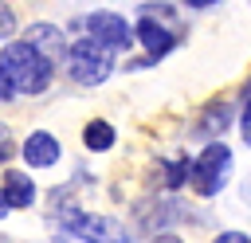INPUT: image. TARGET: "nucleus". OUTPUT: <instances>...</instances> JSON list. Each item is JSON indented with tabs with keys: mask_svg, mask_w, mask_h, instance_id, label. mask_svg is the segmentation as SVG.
<instances>
[{
	"mask_svg": "<svg viewBox=\"0 0 251 243\" xmlns=\"http://www.w3.org/2000/svg\"><path fill=\"white\" fill-rule=\"evenodd\" d=\"M51 71L55 67L43 55H35L27 43H8L0 51V74L8 78V86L16 94H39V90H47Z\"/></svg>",
	"mask_w": 251,
	"mask_h": 243,
	"instance_id": "f257e3e1",
	"label": "nucleus"
},
{
	"mask_svg": "<svg viewBox=\"0 0 251 243\" xmlns=\"http://www.w3.org/2000/svg\"><path fill=\"white\" fill-rule=\"evenodd\" d=\"M141 16H145V20H137V39H141V47L149 51V63H153V59H165V55L176 47V39H180L176 12H173L169 4H145Z\"/></svg>",
	"mask_w": 251,
	"mask_h": 243,
	"instance_id": "f03ea898",
	"label": "nucleus"
},
{
	"mask_svg": "<svg viewBox=\"0 0 251 243\" xmlns=\"http://www.w3.org/2000/svg\"><path fill=\"white\" fill-rule=\"evenodd\" d=\"M59 223L78 235L82 243H133L129 227H122V219L114 216H90L82 208H59Z\"/></svg>",
	"mask_w": 251,
	"mask_h": 243,
	"instance_id": "7ed1b4c3",
	"label": "nucleus"
},
{
	"mask_svg": "<svg viewBox=\"0 0 251 243\" xmlns=\"http://www.w3.org/2000/svg\"><path fill=\"white\" fill-rule=\"evenodd\" d=\"M67 67H71V78H75V82H82V86H98V82L110 78L114 59H110V51H106L102 43H94V39H78V43L67 47Z\"/></svg>",
	"mask_w": 251,
	"mask_h": 243,
	"instance_id": "20e7f679",
	"label": "nucleus"
},
{
	"mask_svg": "<svg viewBox=\"0 0 251 243\" xmlns=\"http://www.w3.org/2000/svg\"><path fill=\"white\" fill-rule=\"evenodd\" d=\"M227 176H231V149L227 145H208L196 161H192V172H188V180H192V188L200 192V196H216L224 184H227Z\"/></svg>",
	"mask_w": 251,
	"mask_h": 243,
	"instance_id": "39448f33",
	"label": "nucleus"
},
{
	"mask_svg": "<svg viewBox=\"0 0 251 243\" xmlns=\"http://www.w3.org/2000/svg\"><path fill=\"white\" fill-rule=\"evenodd\" d=\"M86 39L102 43L106 51H126L133 43V31L118 12H90L86 16Z\"/></svg>",
	"mask_w": 251,
	"mask_h": 243,
	"instance_id": "423d86ee",
	"label": "nucleus"
},
{
	"mask_svg": "<svg viewBox=\"0 0 251 243\" xmlns=\"http://www.w3.org/2000/svg\"><path fill=\"white\" fill-rule=\"evenodd\" d=\"M24 43H27L35 55H43L51 67L59 63V55H67V39H63V31H59L55 24H31L27 35H24Z\"/></svg>",
	"mask_w": 251,
	"mask_h": 243,
	"instance_id": "0eeeda50",
	"label": "nucleus"
},
{
	"mask_svg": "<svg viewBox=\"0 0 251 243\" xmlns=\"http://www.w3.org/2000/svg\"><path fill=\"white\" fill-rule=\"evenodd\" d=\"M24 161L31 165V169H47V165H55L59 161V141L51 137V133H43V129H35V133H27V141H24Z\"/></svg>",
	"mask_w": 251,
	"mask_h": 243,
	"instance_id": "6e6552de",
	"label": "nucleus"
},
{
	"mask_svg": "<svg viewBox=\"0 0 251 243\" xmlns=\"http://www.w3.org/2000/svg\"><path fill=\"white\" fill-rule=\"evenodd\" d=\"M0 196H4L8 208H27V204L35 200V184H31V176H24V172H8Z\"/></svg>",
	"mask_w": 251,
	"mask_h": 243,
	"instance_id": "1a4fd4ad",
	"label": "nucleus"
},
{
	"mask_svg": "<svg viewBox=\"0 0 251 243\" xmlns=\"http://www.w3.org/2000/svg\"><path fill=\"white\" fill-rule=\"evenodd\" d=\"M82 141H86V149H94V153H106V149L114 145V125H110V122H86V129H82Z\"/></svg>",
	"mask_w": 251,
	"mask_h": 243,
	"instance_id": "9d476101",
	"label": "nucleus"
},
{
	"mask_svg": "<svg viewBox=\"0 0 251 243\" xmlns=\"http://www.w3.org/2000/svg\"><path fill=\"white\" fill-rule=\"evenodd\" d=\"M227 114H231V106H227V102L208 106V110H204V133H212V129H216V133H224V129H227V122H231Z\"/></svg>",
	"mask_w": 251,
	"mask_h": 243,
	"instance_id": "9b49d317",
	"label": "nucleus"
},
{
	"mask_svg": "<svg viewBox=\"0 0 251 243\" xmlns=\"http://www.w3.org/2000/svg\"><path fill=\"white\" fill-rule=\"evenodd\" d=\"M188 172H192V161H188V157H184V161H176V165H169V176H165V180H169V188H180V184L188 180Z\"/></svg>",
	"mask_w": 251,
	"mask_h": 243,
	"instance_id": "f8f14e48",
	"label": "nucleus"
},
{
	"mask_svg": "<svg viewBox=\"0 0 251 243\" xmlns=\"http://www.w3.org/2000/svg\"><path fill=\"white\" fill-rule=\"evenodd\" d=\"M12 153H16L12 129H8V125H0V165H8V161H12Z\"/></svg>",
	"mask_w": 251,
	"mask_h": 243,
	"instance_id": "ddd939ff",
	"label": "nucleus"
},
{
	"mask_svg": "<svg viewBox=\"0 0 251 243\" xmlns=\"http://www.w3.org/2000/svg\"><path fill=\"white\" fill-rule=\"evenodd\" d=\"M12 31H16V16H12V8L0 0V39H8Z\"/></svg>",
	"mask_w": 251,
	"mask_h": 243,
	"instance_id": "4468645a",
	"label": "nucleus"
},
{
	"mask_svg": "<svg viewBox=\"0 0 251 243\" xmlns=\"http://www.w3.org/2000/svg\"><path fill=\"white\" fill-rule=\"evenodd\" d=\"M239 133H243V141L251 145V102L243 106V114H239Z\"/></svg>",
	"mask_w": 251,
	"mask_h": 243,
	"instance_id": "2eb2a0df",
	"label": "nucleus"
},
{
	"mask_svg": "<svg viewBox=\"0 0 251 243\" xmlns=\"http://www.w3.org/2000/svg\"><path fill=\"white\" fill-rule=\"evenodd\" d=\"M216 243H251L243 231H224V235H216Z\"/></svg>",
	"mask_w": 251,
	"mask_h": 243,
	"instance_id": "dca6fc26",
	"label": "nucleus"
},
{
	"mask_svg": "<svg viewBox=\"0 0 251 243\" xmlns=\"http://www.w3.org/2000/svg\"><path fill=\"white\" fill-rule=\"evenodd\" d=\"M12 94H16V90H12V86H8V78H4V74H0V102H8V98H12Z\"/></svg>",
	"mask_w": 251,
	"mask_h": 243,
	"instance_id": "f3484780",
	"label": "nucleus"
},
{
	"mask_svg": "<svg viewBox=\"0 0 251 243\" xmlns=\"http://www.w3.org/2000/svg\"><path fill=\"white\" fill-rule=\"evenodd\" d=\"M149 243H184V239H176V235H153Z\"/></svg>",
	"mask_w": 251,
	"mask_h": 243,
	"instance_id": "a211bd4d",
	"label": "nucleus"
},
{
	"mask_svg": "<svg viewBox=\"0 0 251 243\" xmlns=\"http://www.w3.org/2000/svg\"><path fill=\"white\" fill-rule=\"evenodd\" d=\"M184 4H188V8H212L216 0H184Z\"/></svg>",
	"mask_w": 251,
	"mask_h": 243,
	"instance_id": "6ab92c4d",
	"label": "nucleus"
},
{
	"mask_svg": "<svg viewBox=\"0 0 251 243\" xmlns=\"http://www.w3.org/2000/svg\"><path fill=\"white\" fill-rule=\"evenodd\" d=\"M243 200H247V204H251V176H247V180H243Z\"/></svg>",
	"mask_w": 251,
	"mask_h": 243,
	"instance_id": "aec40b11",
	"label": "nucleus"
},
{
	"mask_svg": "<svg viewBox=\"0 0 251 243\" xmlns=\"http://www.w3.org/2000/svg\"><path fill=\"white\" fill-rule=\"evenodd\" d=\"M4 216H8V204H4V196H0V219H4Z\"/></svg>",
	"mask_w": 251,
	"mask_h": 243,
	"instance_id": "412c9836",
	"label": "nucleus"
},
{
	"mask_svg": "<svg viewBox=\"0 0 251 243\" xmlns=\"http://www.w3.org/2000/svg\"><path fill=\"white\" fill-rule=\"evenodd\" d=\"M243 98H247V102H251V78H247V86H243Z\"/></svg>",
	"mask_w": 251,
	"mask_h": 243,
	"instance_id": "4be33fe9",
	"label": "nucleus"
}]
</instances>
